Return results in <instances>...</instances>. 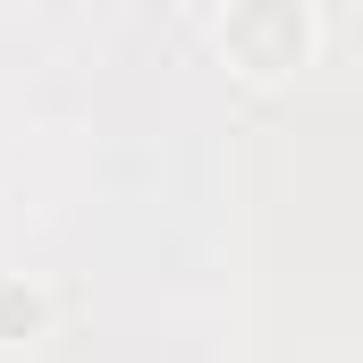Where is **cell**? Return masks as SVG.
I'll use <instances>...</instances> for the list:
<instances>
[{"instance_id":"obj_1","label":"cell","mask_w":363,"mask_h":363,"mask_svg":"<svg viewBox=\"0 0 363 363\" xmlns=\"http://www.w3.org/2000/svg\"><path fill=\"white\" fill-rule=\"evenodd\" d=\"M220 51L254 77H279L313 51V9L304 0H245V9L220 17Z\"/></svg>"},{"instance_id":"obj_2","label":"cell","mask_w":363,"mask_h":363,"mask_svg":"<svg viewBox=\"0 0 363 363\" xmlns=\"http://www.w3.org/2000/svg\"><path fill=\"white\" fill-rule=\"evenodd\" d=\"M43 287L34 279H17V271H0V347H26V338H43Z\"/></svg>"}]
</instances>
